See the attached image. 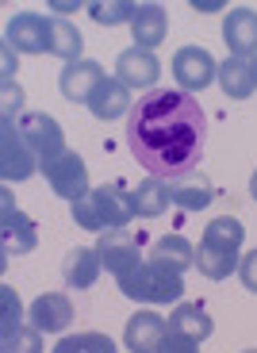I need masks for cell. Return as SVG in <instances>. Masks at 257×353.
<instances>
[{"instance_id":"obj_33","label":"cell","mask_w":257,"mask_h":353,"mask_svg":"<svg viewBox=\"0 0 257 353\" xmlns=\"http://www.w3.org/2000/svg\"><path fill=\"white\" fill-rule=\"evenodd\" d=\"M192 8L196 12H227V4H219V0H196Z\"/></svg>"},{"instance_id":"obj_28","label":"cell","mask_w":257,"mask_h":353,"mask_svg":"<svg viewBox=\"0 0 257 353\" xmlns=\"http://www.w3.org/2000/svg\"><path fill=\"white\" fill-rule=\"evenodd\" d=\"M138 4H127V0H112V4H89V16L104 27H116V23H131Z\"/></svg>"},{"instance_id":"obj_10","label":"cell","mask_w":257,"mask_h":353,"mask_svg":"<svg viewBox=\"0 0 257 353\" xmlns=\"http://www.w3.org/2000/svg\"><path fill=\"white\" fill-rule=\"evenodd\" d=\"M43 176H46V185L62 196V200H70V203L92 192V188H89V169H85L81 154H73V150H65L54 165H46Z\"/></svg>"},{"instance_id":"obj_26","label":"cell","mask_w":257,"mask_h":353,"mask_svg":"<svg viewBox=\"0 0 257 353\" xmlns=\"http://www.w3.org/2000/svg\"><path fill=\"white\" fill-rule=\"evenodd\" d=\"M54 353H116V342L100 330H81V334H70L54 345Z\"/></svg>"},{"instance_id":"obj_36","label":"cell","mask_w":257,"mask_h":353,"mask_svg":"<svg viewBox=\"0 0 257 353\" xmlns=\"http://www.w3.org/2000/svg\"><path fill=\"white\" fill-rule=\"evenodd\" d=\"M242 353H257V350H242Z\"/></svg>"},{"instance_id":"obj_22","label":"cell","mask_w":257,"mask_h":353,"mask_svg":"<svg viewBox=\"0 0 257 353\" xmlns=\"http://www.w3.org/2000/svg\"><path fill=\"white\" fill-rule=\"evenodd\" d=\"M169 203H173V192H169V181H161V176H146L134 188V212H138V219H158Z\"/></svg>"},{"instance_id":"obj_8","label":"cell","mask_w":257,"mask_h":353,"mask_svg":"<svg viewBox=\"0 0 257 353\" xmlns=\"http://www.w3.org/2000/svg\"><path fill=\"white\" fill-rule=\"evenodd\" d=\"M215 77H219V65L204 46H181L173 54V81L181 85V92H204Z\"/></svg>"},{"instance_id":"obj_21","label":"cell","mask_w":257,"mask_h":353,"mask_svg":"<svg viewBox=\"0 0 257 353\" xmlns=\"http://www.w3.org/2000/svg\"><path fill=\"white\" fill-rule=\"evenodd\" d=\"M219 88H223L231 100L254 97V88H257V81H254V62H249V58H234V54H231V58L219 65Z\"/></svg>"},{"instance_id":"obj_15","label":"cell","mask_w":257,"mask_h":353,"mask_svg":"<svg viewBox=\"0 0 257 353\" xmlns=\"http://www.w3.org/2000/svg\"><path fill=\"white\" fill-rule=\"evenodd\" d=\"M116 77L123 81L127 88H150L154 81L161 77V62L154 50H138V46H131V50H123L116 58Z\"/></svg>"},{"instance_id":"obj_30","label":"cell","mask_w":257,"mask_h":353,"mask_svg":"<svg viewBox=\"0 0 257 353\" xmlns=\"http://www.w3.org/2000/svg\"><path fill=\"white\" fill-rule=\"evenodd\" d=\"M0 88H4V115H12V119H19L23 112V92H19L16 81H0Z\"/></svg>"},{"instance_id":"obj_34","label":"cell","mask_w":257,"mask_h":353,"mask_svg":"<svg viewBox=\"0 0 257 353\" xmlns=\"http://www.w3.org/2000/svg\"><path fill=\"white\" fill-rule=\"evenodd\" d=\"M249 196L257 200V169H254V176H249Z\"/></svg>"},{"instance_id":"obj_5","label":"cell","mask_w":257,"mask_h":353,"mask_svg":"<svg viewBox=\"0 0 257 353\" xmlns=\"http://www.w3.org/2000/svg\"><path fill=\"white\" fill-rule=\"evenodd\" d=\"M31 173H39V158L27 146L19 119L0 115V176L4 181H27Z\"/></svg>"},{"instance_id":"obj_6","label":"cell","mask_w":257,"mask_h":353,"mask_svg":"<svg viewBox=\"0 0 257 353\" xmlns=\"http://www.w3.org/2000/svg\"><path fill=\"white\" fill-rule=\"evenodd\" d=\"M19 131H23L31 154L39 158V173H43L46 165H54V161L65 154V134H62V127L54 123L50 115H43V112L19 115Z\"/></svg>"},{"instance_id":"obj_31","label":"cell","mask_w":257,"mask_h":353,"mask_svg":"<svg viewBox=\"0 0 257 353\" xmlns=\"http://www.w3.org/2000/svg\"><path fill=\"white\" fill-rule=\"evenodd\" d=\"M196 350H200V342L188 334H177V330H169L165 342L158 345V353H196Z\"/></svg>"},{"instance_id":"obj_25","label":"cell","mask_w":257,"mask_h":353,"mask_svg":"<svg viewBox=\"0 0 257 353\" xmlns=\"http://www.w3.org/2000/svg\"><path fill=\"white\" fill-rule=\"evenodd\" d=\"M81 50H85L81 31L70 23V19L54 16L50 19V54H54V58H62V62L70 65V62H81Z\"/></svg>"},{"instance_id":"obj_9","label":"cell","mask_w":257,"mask_h":353,"mask_svg":"<svg viewBox=\"0 0 257 353\" xmlns=\"http://www.w3.org/2000/svg\"><path fill=\"white\" fill-rule=\"evenodd\" d=\"M0 239H4V257L12 254H31L39 246L35 223L27 219L12 203V192H0Z\"/></svg>"},{"instance_id":"obj_11","label":"cell","mask_w":257,"mask_h":353,"mask_svg":"<svg viewBox=\"0 0 257 353\" xmlns=\"http://www.w3.org/2000/svg\"><path fill=\"white\" fill-rule=\"evenodd\" d=\"M96 254H100L104 269L116 276V281L123 273H131L134 265H142L138 239H134L131 230H104V234H100V242H96Z\"/></svg>"},{"instance_id":"obj_27","label":"cell","mask_w":257,"mask_h":353,"mask_svg":"<svg viewBox=\"0 0 257 353\" xmlns=\"http://www.w3.org/2000/svg\"><path fill=\"white\" fill-rule=\"evenodd\" d=\"M0 353H43V330L19 327L0 338Z\"/></svg>"},{"instance_id":"obj_24","label":"cell","mask_w":257,"mask_h":353,"mask_svg":"<svg viewBox=\"0 0 257 353\" xmlns=\"http://www.w3.org/2000/svg\"><path fill=\"white\" fill-rule=\"evenodd\" d=\"M169 330H177V334H188L196 342H204L212 334V315H207L200 303H177L173 315H169Z\"/></svg>"},{"instance_id":"obj_16","label":"cell","mask_w":257,"mask_h":353,"mask_svg":"<svg viewBox=\"0 0 257 353\" xmlns=\"http://www.w3.org/2000/svg\"><path fill=\"white\" fill-rule=\"evenodd\" d=\"M70 323H73V303L62 292H46L31 303V327L43 330V334H62Z\"/></svg>"},{"instance_id":"obj_7","label":"cell","mask_w":257,"mask_h":353,"mask_svg":"<svg viewBox=\"0 0 257 353\" xmlns=\"http://www.w3.org/2000/svg\"><path fill=\"white\" fill-rule=\"evenodd\" d=\"M4 43L16 54H50V19L39 12H16L4 27Z\"/></svg>"},{"instance_id":"obj_17","label":"cell","mask_w":257,"mask_h":353,"mask_svg":"<svg viewBox=\"0 0 257 353\" xmlns=\"http://www.w3.org/2000/svg\"><path fill=\"white\" fill-rule=\"evenodd\" d=\"M165 31H169V16L161 4H138L131 19V35H134V46L138 50H154V46L165 43Z\"/></svg>"},{"instance_id":"obj_4","label":"cell","mask_w":257,"mask_h":353,"mask_svg":"<svg viewBox=\"0 0 257 353\" xmlns=\"http://www.w3.org/2000/svg\"><path fill=\"white\" fill-rule=\"evenodd\" d=\"M119 292L138 303H177L185 296V281L177 269H169L161 261H142L131 273L119 276Z\"/></svg>"},{"instance_id":"obj_3","label":"cell","mask_w":257,"mask_h":353,"mask_svg":"<svg viewBox=\"0 0 257 353\" xmlns=\"http://www.w3.org/2000/svg\"><path fill=\"white\" fill-rule=\"evenodd\" d=\"M242 239H246V230H242L238 219H231V215L212 219L204 230V239H200V250H196V269H200L207 281H227V276L238 269Z\"/></svg>"},{"instance_id":"obj_13","label":"cell","mask_w":257,"mask_h":353,"mask_svg":"<svg viewBox=\"0 0 257 353\" xmlns=\"http://www.w3.org/2000/svg\"><path fill=\"white\" fill-rule=\"evenodd\" d=\"M223 39L234 58H257V12L254 8H227L223 16Z\"/></svg>"},{"instance_id":"obj_23","label":"cell","mask_w":257,"mask_h":353,"mask_svg":"<svg viewBox=\"0 0 257 353\" xmlns=\"http://www.w3.org/2000/svg\"><path fill=\"white\" fill-rule=\"evenodd\" d=\"M150 261H161V265H169V269L185 273L188 265H196V246L185 239V234H165V239L154 242Z\"/></svg>"},{"instance_id":"obj_19","label":"cell","mask_w":257,"mask_h":353,"mask_svg":"<svg viewBox=\"0 0 257 353\" xmlns=\"http://www.w3.org/2000/svg\"><path fill=\"white\" fill-rule=\"evenodd\" d=\"M89 108H92V115H96V119H119L123 112L131 115V108H134L131 88H127L119 77H104V85L92 92Z\"/></svg>"},{"instance_id":"obj_20","label":"cell","mask_w":257,"mask_h":353,"mask_svg":"<svg viewBox=\"0 0 257 353\" xmlns=\"http://www.w3.org/2000/svg\"><path fill=\"white\" fill-rule=\"evenodd\" d=\"M100 269H104V261H100L96 246H77V250H70L65 261H62V276H65L70 288H92Z\"/></svg>"},{"instance_id":"obj_18","label":"cell","mask_w":257,"mask_h":353,"mask_svg":"<svg viewBox=\"0 0 257 353\" xmlns=\"http://www.w3.org/2000/svg\"><path fill=\"white\" fill-rule=\"evenodd\" d=\"M169 192H173V203L185 208V212H200V208H207V203L215 200L212 181H207L200 169H188V173L177 176V181H169Z\"/></svg>"},{"instance_id":"obj_29","label":"cell","mask_w":257,"mask_h":353,"mask_svg":"<svg viewBox=\"0 0 257 353\" xmlns=\"http://www.w3.org/2000/svg\"><path fill=\"white\" fill-rule=\"evenodd\" d=\"M23 327V307H19V296H16V288H0V338L4 334H12V330H19Z\"/></svg>"},{"instance_id":"obj_14","label":"cell","mask_w":257,"mask_h":353,"mask_svg":"<svg viewBox=\"0 0 257 353\" xmlns=\"http://www.w3.org/2000/svg\"><path fill=\"white\" fill-rule=\"evenodd\" d=\"M165 334H169V319L154 315V311H138V315L127 319L123 345L131 353H158V345L165 342Z\"/></svg>"},{"instance_id":"obj_35","label":"cell","mask_w":257,"mask_h":353,"mask_svg":"<svg viewBox=\"0 0 257 353\" xmlns=\"http://www.w3.org/2000/svg\"><path fill=\"white\" fill-rule=\"evenodd\" d=\"M249 62H254V81H257V58H249Z\"/></svg>"},{"instance_id":"obj_1","label":"cell","mask_w":257,"mask_h":353,"mask_svg":"<svg viewBox=\"0 0 257 353\" xmlns=\"http://www.w3.org/2000/svg\"><path fill=\"white\" fill-rule=\"evenodd\" d=\"M204 139V108L181 88H150L127 115V150L146 173L161 181H177L181 173L200 165Z\"/></svg>"},{"instance_id":"obj_2","label":"cell","mask_w":257,"mask_h":353,"mask_svg":"<svg viewBox=\"0 0 257 353\" xmlns=\"http://www.w3.org/2000/svg\"><path fill=\"white\" fill-rule=\"evenodd\" d=\"M70 215L81 230H123L127 223L134 219V192H127L119 181H107V185L92 188L89 196H81V200L70 203Z\"/></svg>"},{"instance_id":"obj_32","label":"cell","mask_w":257,"mask_h":353,"mask_svg":"<svg viewBox=\"0 0 257 353\" xmlns=\"http://www.w3.org/2000/svg\"><path fill=\"white\" fill-rule=\"evenodd\" d=\"M238 276H242V284H246L249 292H257V250H249V254L238 261Z\"/></svg>"},{"instance_id":"obj_12","label":"cell","mask_w":257,"mask_h":353,"mask_svg":"<svg viewBox=\"0 0 257 353\" xmlns=\"http://www.w3.org/2000/svg\"><path fill=\"white\" fill-rule=\"evenodd\" d=\"M104 85V65L100 62H89V58H81V62H70L58 77V88H62V97L73 100V104H89L92 92Z\"/></svg>"}]
</instances>
